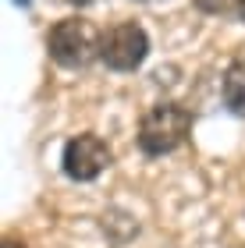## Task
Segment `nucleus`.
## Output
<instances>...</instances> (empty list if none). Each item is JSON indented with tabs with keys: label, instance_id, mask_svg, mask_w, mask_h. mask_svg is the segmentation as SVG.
I'll use <instances>...</instances> for the list:
<instances>
[{
	"label": "nucleus",
	"instance_id": "nucleus-1",
	"mask_svg": "<svg viewBox=\"0 0 245 248\" xmlns=\"http://www.w3.org/2000/svg\"><path fill=\"white\" fill-rule=\"evenodd\" d=\"M192 131V114L178 103H157L149 107L139 121V149L146 156H163L185 145Z\"/></svg>",
	"mask_w": 245,
	"mask_h": 248
},
{
	"label": "nucleus",
	"instance_id": "nucleus-2",
	"mask_svg": "<svg viewBox=\"0 0 245 248\" xmlns=\"http://www.w3.org/2000/svg\"><path fill=\"white\" fill-rule=\"evenodd\" d=\"M99 43H103V36L96 32L93 21H85V18H64V21H57V25L50 29L47 50H50V57L57 61L61 67L79 71V67H89L99 57Z\"/></svg>",
	"mask_w": 245,
	"mask_h": 248
},
{
	"label": "nucleus",
	"instance_id": "nucleus-3",
	"mask_svg": "<svg viewBox=\"0 0 245 248\" xmlns=\"http://www.w3.org/2000/svg\"><path fill=\"white\" fill-rule=\"evenodd\" d=\"M149 53V36L139 21H117L103 32L99 43V61L110 71H135Z\"/></svg>",
	"mask_w": 245,
	"mask_h": 248
},
{
	"label": "nucleus",
	"instance_id": "nucleus-4",
	"mask_svg": "<svg viewBox=\"0 0 245 248\" xmlns=\"http://www.w3.org/2000/svg\"><path fill=\"white\" fill-rule=\"evenodd\" d=\"M110 160H114V156H110V145L93 131L75 135V139L64 145V156H61L64 174H68L71 181H96L110 167Z\"/></svg>",
	"mask_w": 245,
	"mask_h": 248
},
{
	"label": "nucleus",
	"instance_id": "nucleus-5",
	"mask_svg": "<svg viewBox=\"0 0 245 248\" xmlns=\"http://www.w3.org/2000/svg\"><path fill=\"white\" fill-rule=\"evenodd\" d=\"M220 93H224V107L231 114L245 117V57L231 61V67L224 71V85H220Z\"/></svg>",
	"mask_w": 245,
	"mask_h": 248
},
{
	"label": "nucleus",
	"instance_id": "nucleus-6",
	"mask_svg": "<svg viewBox=\"0 0 245 248\" xmlns=\"http://www.w3.org/2000/svg\"><path fill=\"white\" fill-rule=\"evenodd\" d=\"M196 7L203 15H231V11L242 7V0H196Z\"/></svg>",
	"mask_w": 245,
	"mask_h": 248
},
{
	"label": "nucleus",
	"instance_id": "nucleus-7",
	"mask_svg": "<svg viewBox=\"0 0 245 248\" xmlns=\"http://www.w3.org/2000/svg\"><path fill=\"white\" fill-rule=\"evenodd\" d=\"M64 4H75V7H82V4H96V0H64Z\"/></svg>",
	"mask_w": 245,
	"mask_h": 248
},
{
	"label": "nucleus",
	"instance_id": "nucleus-8",
	"mask_svg": "<svg viewBox=\"0 0 245 248\" xmlns=\"http://www.w3.org/2000/svg\"><path fill=\"white\" fill-rule=\"evenodd\" d=\"M4 248H25V245H18V241H4Z\"/></svg>",
	"mask_w": 245,
	"mask_h": 248
},
{
	"label": "nucleus",
	"instance_id": "nucleus-9",
	"mask_svg": "<svg viewBox=\"0 0 245 248\" xmlns=\"http://www.w3.org/2000/svg\"><path fill=\"white\" fill-rule=\"evenodd\" d=\"M238 18H242V21H245V0H242V7H238Z\"/></svg>",
	"mask_w": 245,
	"mask_h": 248
},
{
	"label": "nucleus",
	"instance_id": "nucleus-10",
	"mask_svg": "<svg viewBox=\"0 0 245 248\" xmlns=\"http://www.w3.org/2000/svg\"><path fill=\"white\" fill-rule=\"evenodd\" d=\"M139 4H160V0H139Z\"/></svg>",
	"mask_w": 245,
	"mask_h": 248
},
{
	"label": "nucleus",
	"instance_id": "nucleus-11",
	"mask_svg": "<svg viewBox=\"0 0 245 248\" xmlns=\"http://www.w3.org/2000/svg\"><path fill=\"white\" fill-rule=\"evenodd\" d=\"M18 4H29V0H18Z\"/></svg>",
	"mask_w": 245,
	"mask_h": 248
}]
</instances>
